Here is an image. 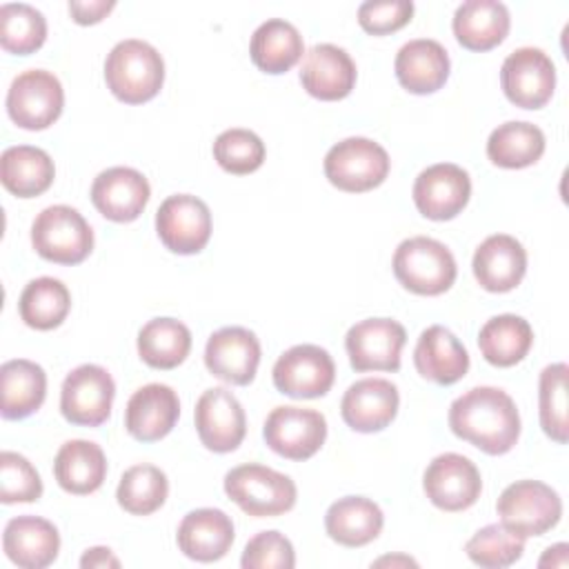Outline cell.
I'll return each mask as SVG.
<instances>
[{"instance_id": "cell-1", "label": "cell", "mask_w": 569, "mask_h": 569, "mask_svg": "<svg viewBox=\"0 0 569 569\" xmlns=\"http://www.w3.org/2000/svg\"><path fill=\"white\" fill-rule=\"evenodd\" d=\"M453 436L489 456L511 451L520 438V413L513 398L498 387H473L449 407Z\"/></svg>"}, {"instance_id": "cell-2", "label": "cell", "mask_w": 569, "mask_h": 569, "mask_svg": "<svg viewBox=\"0 0 569 569\" xmlns=\"http://www.w3.org/2000/svg\"><path fill=\"white\" fill-rule=\"evenodd\" d=\"M104 82L124 104H142L158 96L164 82V60L144 40H120L104 60Z\"/></svg>"}, {"instance_id": "cell-3", "label": "cell", "mask_w": 569, "mask_h": 569, "mask_svg": "<svg viewBox=\"0 0 569 569\" xmlns=\"http://www.w3.org/2000/svg\"><path fill=\"white\" fill-rule=\"evenodd\" d=\"M393 276L411 293L440 296L456 282L458 267L453 253L438 240L413 236L393 251Z\"/></svg>"}, {"instance_id": "cell-4", "label": "cell", "mask_w": 569, "mask_h": 569, "mask_svg": "<svg viewBox=\"0 0 569 569\" xmlns=\"http://www.w3.org/2000/svg\"><path fill=\"white\" fill-rule=\"evenodd\" d=\"M224 493L247 516L273 518L293 509L298 489L296 482L271 467L247 462L227 471Z\"/></svg>"}, {"instance_id": "cell-5", "label": "cell", "mask_w": 569, "mask_h": 569, "mask_svg": "<svg viewBox=\"0 0 569 569\" xmlns=\"http://www.w3.org/2000/svg\"><path fill=\"white\" fill-rule=\"evenodd\" d=\"M496 511L505 529L527 540L547 533L560 522L562 500L556 489L540 480H516L500 493Z\"/></svg>"}, {"instance_id": "cell-6", "label": "cell", "mask_w": 569, "mask_h": 569, "mask_svg": "<svg viewBox=\"0 0 569 569\" xmlns=\"http://www.w3.org/2000/svg\"><path fill=\"white\" fill-rule=\"evenodd\" d=\"M36 253L56 264H78L93 249V231L84 216L69 204L42 209L31 224Z\"/></svg>"}, {"instance_id": "cell-7", "label": "cell", "mask_w": 569, "mask_h": 569, "mask_svg": "<svg viewBox=\"0 0 569 569\" xmlns=\"http://www.w3.org/2000/svg\"><path fill=\"white\" fill-rule=\"evenodd\" d=\"M325 176L340 191L362 193L385 182L389 176V153L376 140L353 136L336 142L325 156Z\"/></svg>"}, {"instance_id": "cell-8", "label": "cell", "mask_w": 569, "mask_h": 569, "mask_svg": "<svg viewBox=\"0 0 569 569\" xmlns=\"http://www.w3.org/2000/svg\"><path fill=\"white\" fill-rule=\"evenodd\" d=\"M64 107V91L60 80L44 69H27L18 73L7 91V113L29 131L51 127Z\"/></svg>"}, {"instance_id": "cell-9", "label": "cell", "mask_w": 569, "mask_h": 569, "mask_svg": "<svg viewBox=\"0 0 569 569\" xmlns=\"http://www.w3.org/2000/svg\"><path fill=\"white\" fill-rule=\"evenodd\" d=\"M116 382L100 365H80L67 373L60 387V411L67 422L98 427L111 416Z\"/></svg>"}, {"instance_id": "cell-10", "label": "cell", "mask_w": 569, "mask_h": 569, "mask_svg": "<svg viewBox=\"0 0 569 569\" xmlns=\"http://www.w3.org/2000/svg\"><path fill=\"white\" fill-rule=\"evenodd\" d=\"M262 438L271 451L287 460H309L327 440V420L316 409L282 405L267 416Z\"/></svg>"}, {"instance_id": "cell-11", "label": "cell", "mask_w": 569, "mask_h": 569, "mask_svg": "<svg viewBox=\"0 0 569 569\" xmlns=\"http://www.w3.org/2000/svg\"><path fill=\"white\" fill-rule=\"evenodd\" d=\"M500 87L520 109H542L556 89V67L538 47L511 51L500 67Z\"/></svg>"}, {"instance_id": "cell-12", "label": "cell", "mask_w": 569, "mask_h": 569, "mask_svg": "<svg viewBox=\"0 0 569 569\" xmlns=\"http://www.w3.org/2000/svg\"><path fill=\"white\" fill-rule=\"evenodd\" d=\"M160 242L180 256L200 253L211 238V211L204 200L191 193H176L162 200L156 213Z\"/></svg>"}, {"instance_id": "cell-13", "label": "cell", "mask_w": 569, "mask_h": 569, "mask_svg": "<svg viewBox=\"0 0 569 569\" xmlns=\"http://www.w3.org/2000/svg\"><path fill=\"white\" fill-rule=\"evenodd\" d=\"M273 385L289 398H320L336 380V365L327 349L318 345H296L280 353L273 365Z\"/></svg>"}, {"instance_id": "cell-14", "label": "cell", "mask_w": 569, "mask_h": 569, "mask_svg": "<svg viewBox=\"0 0 569 569\" xmlns=\"http://www.w3.org/2000/svg\"><path fill=\"white\" fill-rule=\"evenodd\" d=\"M407 331L391 318H367L349 327L345 349L356 371H398Z\"/></svg>"}, {"instance_id": "cell-15", "label": "cell", "mask_w": 569, "mask_h": 569, "mask_svg": "<svg viewBox=\"0 0 569 569\" xmlns=\"http://www.w3.org/2000/svg\"><path fill=\"white\" fill-rule=\"evenodd\" d=\"M422 487L438 509L465 511L480 498L482 478L467 456L447 451L429 462L422 476Z\"/></svg>"}, {"instance_id": "cell-16", "label": "cell", "mask_w": 569, "mask_h": 569, "mask_svg": "<svg viewBox=\"0 0 569 569\" xmlns=\"http://www.w3.org/2000/svg\"><path fill=\"white\" fill-rule=\"evenodd\" d=\"M193 420L200 442L213 453L238 449L247 433L244 409L227 387L202 391L193 409Z\"/></svg>"}, {"instance_id": "cell-17", "label": "cell", "mask_w": 569, "mask_h": 569, "mask_svg": "<svg viewBox=\"0 0 569 569\" xmlns=\"http://www.w3.org/2000/svg\"><path fill=\"white\" fill-rule=\"evenodd\" d=\"M416 209L429 220H451L469 202L471 178L453 162H438L422 169L411 189Z\"/></svg>"}, {"instance_id": "cell-18", "label": "cell", "mask_w": 569, "mask_h": 569, "mask_svg": "<svg viewBox=\"0 0 569 569\" xmlns=\"http://www.w3.org/2000/svg\"><path fill=\"white\" fill-rule=\"evenodd\" d=\"M204 365L211 376L244 387L256 378L260 365V342L244 327H222L213 331L204 347Z\"/></svg>"}, {"instance_id": "cell-19", "label": "cell", "mask_w": 569, "mask_h": 569, "mask_svg": "<svg viewBox=\"0 0 569 569\" xmlns=\"http://www.w3.org/2000/svg\"><path fill=\"white\" fill-rule=\"evenodd\" d=\"M398 387L387 378H362L349 385L340 400V413L347 427L360 433L382 431L398 413Z\"/></svg>"}, {"instance_id": "cell-20", "label": "cell", "mask_w": 569, "mask_h": 569, "mask_svg": "<svg viewBox=\"0 0 569 569\" xmlns=\"http://www.w3.org/2000/svg\"><path fill=\"white\" fill-rule=\"evenodd\" d=\"M151 196L149 180L131 167H109L91 184L93 207L111 222L136 220Z\"/></svg>"}, {"instance_id": "cell-21", "label": "cell", "mask_w": 569, "mask_h": 569, "mask_svg": "<svg viewBox=\"0 0 569 569\" xmlns=\"http://www.w3.org/2000/svg\"><path fill=\"white\" fill-rule=\"evenodd\" d=\"M180 418L178 393L162 382L136 389L124 407V429L140 442L162 440Z\"/></svg>"}, {"instance_id": "cell-22", "label": "cell", "mask_w": 569, "mask_h": 569, "mask_svg": "<svg viewBox=\"0 0 569 569\" xmlns=\"http://www.w3.org/2000/svg\"><path fill=\"white\" fill-rule=\"evenodd\" d=\"M356 78L358 71L353 58L338 44H313L305 53L300 82L305 91L318 100L333 102L347 98L356 87Z\"/></svg>"}, {"instance_id": "cell-23", "label": "cell", "mask_w": 569, "mask_h": 569, "mask_svg": "<svg viewBox=\"0 0 569 569\" xmlns=\"http://www.w3.org/2000/svg\"><path fill=\"white\" fill-rule=\"evenodd\" d=\"M471 269L482 289L507 293L516 289L527 273V251L513 236L493 233L478 244Z\"/></svg>"}, {"instance_id": "cell-24", "label": "cell", "mask_w": 569, "mask_h": 569, "mask_svg": "<svg viewBox=\"0 0 569 569\" xmlns=\"http://www.w3.org/2000/svg\"><path fill=\"white\" fill-rule=\"evenodd\" d=\"M236 538L233 522L222 509H193L189 511L176 533L178 549L198 562H213L227 556Z\"/></svg>"}, {"instance_id": "cell-25", "label": "cell", "mask_w": 569, "mask_h": 569, "mask_svg": "<svg viewBox=\"0 0 569 569\" xmlns=\"http://www.w3.org/2000/svg\"><path fill=\"white\" fill-rule=\"evenodd\" d=\"M2 549L20 569H44L58 558L60 533L40 516H16L4 527Z\"/></svg>"}, {"instance_id": "cell-26", "label": "cell", "mask_w": 569, "mask_h": 569, "mask_svg": "<svg viewBox=\"0 0 569 569\" xmlns=\"http://www.w3.org/2000/svg\"><path fill=\"white\" fill-rule=\"evenodd\" d=\"M393 69L398 82L409 93L425 96L445 87L451 62L447 49L438 40L416 38L398 49Z\"/></svg>"}, {"instance_id": "cell-27", "label": "cell", "mask_w": 569, "mask_h": 569, "mask_svg": "<svg viewBox=\"0 0 569 569\" xmlns=\"http://www.w3.org/2000/svg\"><path fill=\"white\" fill-rule=\"evenodd\" d=\"M413 365L425 380L449 387L469 371V353L447 327L431 325L416 342Z\"/></svg>"}, {"instance_id": "cell-28", "label": "cell", "mask_w": 569, "mask_h": 569, "mask_svg": "<svg viewBox=\"0 0 569 569\" xmlns=\"http://www.w3.org/2000/svg\"><path fill=\"white\" fill-rule=\"evenodd\" d=\"M511 27L509 9L498 0H467L451 20L456 40L469 51H489L498 47Z\"/></svg>"}, {"instance_id": "cell-29", "label": "cell", "mask_w": 569, "mask_h": 569, "mask_svg": "<svg viewBox=\"0 0 569 569\" xmlns=\"http://www.w3.org/2000/svg\"><path fill=\"white\" fill-rule=\"evenodd\" d=\"M47 396V373L40 365L16 358L0 367V413L4 420H22L36 413Z\"/></svg>"}, {"instance_id": "cell-30", "label": "cell", "mask_w": 569, "mask_h": 569, "mask_svg": "<svg viewBox=\"0 0 569 569\" xmlns=\"http://www.w3.org/2000/svg\"><path fill=\"white\" fill-rule=\"evenodd\" d=\"M385 525L382 509L365 496L338 498L325 513L329 538L342 547H365L373 542Z\"/></svg>"}, {"instance_id": "cell-31", "label": "cell", "mask_w": 569, "mask_h": 569, "mask_svg": "<svg viewBox=\"0 0 569 569\" xmlns=\"http://www.w3.org/2000/svg\"><path fill=\"white\" fill-rule=\"evenodd\" d=\"M53 476L67 493H93L102 487L107 476L104 451L91 440H67L56 453Z\"/></svg>"}, {"instance_id": "cell-32", "label": "cell", "mask_w": 569, "mask_h": 569, "mask_svg": "<svg viewBox=\"0 0 569 569\" xmlns=\"http://www.w3.org/2000/svg\"><path fill=\"white\" fill-rule=\"evenodd\" d=\"M53 178V160L40 147L16 144L0 156V180L4 189L18 198H36L44 193Z\"/></svg>"}, {"instance_id": "cell-33", "label": "cell", "mask_w": 569, "mask_h": 569, "mask_svg": "<svg viewBox=\"0 0 569 569\" xmlns=\"http://www.w3.org/2000/svg\"><path fill=\"white\" fill-rule=\"evenodd\" d=\"M249 53L260 71L280 76L298 64L305 53V42L291 22L269 18L253 31Z\"/></svg>"}, {"instance_id": "cell-34", "label": "cell", "mask_w": 569, "mask_h": 569, "mask_svg": "<svg viewBox=\"0 0 569 569\" xmlns=\"http://www.w3.org/2000/svg\"><path fill=\"white\" fill-rule=\"evenodd\" d=\"M533 345L531 325L516 313H500L489 318L478 333V347L485 360L493 367L518 365Z\"/></svg>"}, {"instance_id": "cell-35", "label": "cell", "mask_w": 569, "mask_h": 569, "mask_svg": "<svg viewBox=\"0 0 569 569\" xmlns=\"http://www.w3.org/2000/svg\"><path fill=\"white\" fill-rule=\"evenodd\" d=\"M191 351V331L176 318H153L138 331V356L153 369H176Z\"/></svg>"}, {"instance_id": "cell-36", "label": "cell", "mask_w": 569, "mask_h": 569, "mask_svg": "<svg viewBox=\"0 0 569 569\" xmlns=\"http://www.w3.org/2000/svg\"><path fill=\"white\" fill-rule=\"evenodd\" d=\"M545 153V133L540 127L522 120H509L496 127L487 140V158L502 169H525Z\"/></svg>"}, {"instance_id": "cell-37", "label": "cell", "mask_w": 569, "mask_h": 569, "mask_svg": "<svg viewBox=\"0 0 569 569\" xmlns=\"http://www.w3.org/2000/svg\"><path fill=\"white\" fill-rule=\"evenodd\" d=\"M69 309H71V293L67 284L51 276L31 280L22 289L18 300V311L22 322L38 331H49L60 327Z\"/></svg>"}, {"instance_id": "cell-38", "label": "cell", "mask_w": 569, "mask_h": 569, "mask_svg": "<svg viewBox=\"0 0 569 569\" xmlns=\"http://www.w3.org/2000/svg\"><path fill=\"white\" fill-rule=\"evenodd\" d=\"M169 496L167 473L156 465L129 467L116 489L118 505L131 516H149L158 511Z\"/></svg>"}, {"instance_id": "cell-39", "label": "cell", "mask_w": 569, "mask_h": 569, "mask_svg": "<svg viewBox=\"0 0 569 569\" xmlns=\"http://www.w3.org/2000/svg\"><path fill=\"white\" fill-rule=\"evenodd\" d=\"M567 376H569V367L565 362H553L540 371V380H538L540 427L558 445H565L569 440Z\"/></svg>"}, {"instance_id": "cell-40", "label": "cell", "mask_w": 569, "mask_h": 569, "mask_svg": "<svg viewBox=\"0 0 569 569\" xmlns=\"http://www.w3.org/2000/svg\"><path fill=\"white\" fill-rule=\"evenodd\" d=\"M47 40L44 16L24 2H4L0 7V44L9 53L29 56Z\"/></svg>"}, {"instance_id": "cell-41", "label": "cell", "mask_w": 569, "mask_h": 569, "mask_svg": "<svg viewBox=\"0 0 569 569\" xmlns=\"http://www.w3.org/2000/svg\"><path fill=\"white\" fill-rule=\"evenodd\" d=\"M469 560L485 569H505L522 558L525 540L502 525H487L478 529L465 545Z\"/></svg>"}, {"instance_id": "cell-42", "label": "cell", "mask_w": 569, "mask_h": 569, "mask_svg": "<svg viewBox=\"0 0 569 569\" xmlns=\"http://www.w3.org/2000/svg\"><path fill=\"white\" fill-rule=\"evenodd\" d=\"M264 142L258 133L249 129H227L213 142L216 162L233 176H244L262 167L264 162Z\"/></svg>"}, {"instance_id": "cell-43", "label": "cell", "mask_w": 569, "mask_h": 569, "mask_svg": "<svg viewBox=\"0 0 569 569\" xmlns=\"http://www.w3.org/2000/svg\"><path fill=\"white\" fill-rule=\"evenodd\" d=\"M42 496V480L36 467L16 451L0 453V500L4 505L13 502H36Z\"/></svg>"}, {"instance_id": "cell-44", "label": "cell", "mask_w": 569, "mask_h": 569, "mask_svg": "<svg viewBox=\"0 0 569 569\" xmlns=\"http://www.w3.org/2000/svg\"><path fill=\"white\" fill-rule=\"evenodd\" d=\"M240 565L242 569H291L296 551L280 531H260L244 545Z\"/></svg>"}, {"instance_id": "cell-45", "label": "cell", "mask_w": 569, "mask_h": 569, "mask_svg": "<svg viewBox=\"0 0 569 569\" xmlns=\"http://www.w3.org/2000/svg\"><path fill=\"white\" fill-rule=\"evenodd\" d=\"M413 16L411 0H369L358 7V22L371 36H387L402 29Z\"/></svg>"}, {"instance_id": "cell-46", "label": "cell", "mask_w": 569, "mask_h": 569, "mask_svg": "<svg viewBox=\"0 0 569 569\" xmlns=\"http://www.w3.org/2000/svg\"><path fill=\"white\" fill-rule=\"evenodd\" d=\"M113 0H69V13L78 24H96L113 11Z\"/></svg>"}, {"instance_id": "cell-47", "label": "cell", "mask_w": 569, "mask_h": 569, "mask_svg": "<svg viewBox=\"0 0 569 569\" xmlns=\"http://www.w3.org/2000/svg\"><path fill=\"white\" fill-rule=\"evenodd\" d=\"M82 569H102V567H120V560L111 553L109 547H91L80 558Z\"/></svg>"}, {"instance_id": "cell-48", "label": "cell", "mask_w": 569, "mask_h": 569, "mask_svg": "<svg viewBox=\"0 0 569 569\" xmlns=\"http://www.w3.org/2000/svg\"><path fill=\"white\" fill-rule=\"evenodd\" d=\"M567 551H569V547L565 542H558V545L545 549V556L540 558L538 565L540 567H547V565H551V567H567Z\"/></svg>"}, {"instance_id": "cell-49", "label": "cell", "mask_w": 569, "mask_h": 569, "mask_svg": "<svg viewBox=\"0 0 569 569\" xmlns=\"http://www.w3.org/2000/svg\"><path fill=\"white\" fill-rule=\"evenodd\" d=\"M396 562H402V565H416V560H411V558H407V556H400V558H391V556H387V558L376 560L373 565H396Z\"/></svg>"}]
</instances>
